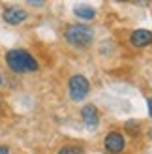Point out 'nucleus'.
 Listing matches in <instances>:
<instances>
[{
    "label": "nucleus",
    "mask_w": 152,
    "mask_h": 154,
    "mask_svg": "<svg viewBox=\"0 0 152 154\" xmlns=\"http://www.w3.org/2000/svg\"><path fill=\"white\" fill-rule=\"evenodd\" d=\"M6 64L10 66V70L15 73H28V72H38V60L25 49H11L6 53Z\"/></svg>",
    "instance_id": "f257e3e1"
},
{
    "label": "nucleus",
    "mask_w": 152,
    "mask_h": 154,
    "mask_svg": "<svg viewBox=\"0 0 152 154\" xmlns=\"http://www.w3.org/2000/svg\"><path fill=\"white\" fill-rule=\"evenodd\" d=\"M64 38L71 47L85 49L94 42V30L90 26H87V25H71V26L66 28Z\"/></svg>",
    "instance_id": "f03ea898"
},
{
    "label": "nucleus",
    "mask_w": 152,
    "mask_h": 154,
    "mask_svg": "<svg viewBox=\"0 0 152 154\" xmlns=\"http://www.w3.org/2000/svg\"><path fill=\"white\" fill-rule=\"evenodd\" d=\"M68 92H70V98L73 100V102H81V100H85L88 96L90 92V83L85 75H73L70 83H68Z\"/></svg>",
    "instance_id": "7ed1b4c3"
},
{
    "label": "nucleus",
    "mask_w": 152,
    "mask_h": 154,
    "mask_svg": "<svg viewBox=\"0 0 152 154\" xmlns=\"http://www.w3.org/2000/svg\"><path fill=\"white\" fill-rule=\"evenodd\" d=\"M124 145H126V141L120 132H109L103 139V147L109 154H120L124 150Z\"/></svg>",
    "instance_id": "20e7f679"
},
{
    "label": "nucleus",
    "mask_w": 152,
    "mask_h": 154,
    "mask_svg": "<svg viewBox=\"0 0 152 154\" xmlns=\"http://www.w3.org/2000/svg\"><path fill=\"white\" fill-rule=\"evenodd\" d=\"M81 117H83V124H85L88 130H96L98 124H100V113H98L96 105L87 103L81 109Z\"/></svg>",
    "instance_id": "39448f33"
},
{
    "label": "nucleus",
    "mask_w": 152,
    "mask_h": 154,
    "mask_svg": "<svg viewBox=\"0 0 152 154\" xmlns=\"http://www.w3.org/2000/svg\"><path fill=\"white\" fill-rule=\"evenodd\" d=\"M26 17H28V13L17 6H8L2 13V19L6 23H10V25H21L23 21H26Z\"/></svg>",
    "instance_id": "423d86ee"
},
{
    "label": "nucleus",
    "mask_w": 152,
    "mask_h": 154,
    "mask_svg": "<svg viewBox=\"0 0 152 154\" xmlns=\"http://www.w3.org/2000/svg\"><path fill=\"white\" fill-rule=\"evenodd\" d=\"M130 43L133 47H147V45L152 43V32L150 30H145V28H139V30H133L132 36H130Z\"/></svg>",
    "instance_id": "0eeeda50"
},
{
    "label": "nucleus",
    "mask_w": 152,
    "mask_h": 154,
    "mask_svg": "<svg viewBox=\"0 0 152 154\" xmlns=\"http://www.w3.org/2000/svg\"><path fill=\"white\" fill-rule=\"evenodd\" d=\"M73 13L77 15L79 19H85V21H90V19L96 17V10L90 8V6H85V4H77L73 8Z\"/></svg>",
    "instance_id": "6e6552de"
},
{
    "label": "nucleus",
    "mask_w": 152,
    "mask_h": 154,
    "mask_svg": "<svg viewBox=\"0 0 152 154\" xmlns=\"http://www.w3.org/2000/svg\"><path fill=\"white\" fill-rule=\"evenodd\" d=\"M58 154H83V147H79V145H64L58 150Z\"/></svg>",
    "instance_id": "1a4fd4ad"
},
{
    "label": "nucleus",
    "mask_w": 152,
    "mask_h": 154,
    "mask_svg": "<svg viewBox=\"0 0 152 154\" xmlns=\"http://www.w3.org/2000/svg\"><path fill=\"white\" fill-rule=\"evenodd\" d=\"M126 130H128V132H132V135H139L141 126H139L135 120H128V122H126Z\"/></svg>",
    "instance_id": "9d476101"
},
{
    "label": "nucleus",
    "mask_w": 152,
    "mask_h": 154,
    "mask_svg": "<svg viewBox=\"0 0 152 154\" xmlns=\"http://www.w3.org/2000/svg\"><path fill=\"white\" fill-rule=\"evenodd\" d=\"M147 105H148V115H150V119H152V98L147 100Z\"/></svg>",
    "instance_id": "9b49d317"
},
{
    "label": "nucleus",
    "mask_w": 152,
    "mask_h": 154,
    "mask_svg": "<svg viewBox=\"0 0 152 154\" xmlns=\"http://www.w3.org/2000/svg\"><path fill=\"white\" fill-rule=\"evenodd\" d=\"M0 154H10V149L4 147V145H0Z\"/></svg>",
    "instance_id": "f8f14e48"
},
{
    "label": "nucleus",
    "mask_w": 152,
    "mask_h": 154,
    "mask_svg": "<svg viewBox=\"0 0 152 154\" xmlns=\"http://www.w3.org/2000/svg\"><path fill=\"white\" fill-rule=\"evenodd\" d=\"M0 83H2V77H0Z\"/></svg>",
    "instance_id": "ddd939ff"
},
{
    "label": "nucleus",
    "mask_w": 152,
    "mask_h": 154,
    "mask_svg": "<svg viewBox=\"0 0 152 154\" xmlns=\"http://www.w3.org/2000/svg\"><path fill=\"white\" fill-rule=\"evenodd\" d=\"M150 135H152V130H150Z\"/></svg>",
    "instance_id": "4468645a"
}]
</instances>
